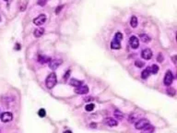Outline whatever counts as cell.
<instances>
[{
  "mask_svg": "<svg viewBox=\"0 0 177 133\" xmlns=\"http://www.w3.org/2000/svg\"><path fill=\"white\" fill-rule=\"evenodd\" d=\"M123 39V34L121 33H116L115 35V38L113 39V41L111 42V48L118 50L121 48V41Z\"/></svg>",
  "mask_w": 177,
  "mask_h": 133,
  "instance_id": "6da1fadb",
  "label": "cell"
},
{
  "mask_svg": "<svg viewBox=\"0 0 177 133\" xmlns=\"http://www.w3.org/2000/svg\"><path fill=\"white\" fill-rule=\"evenodd\" d=\"M130 25H131L132 28H136V27L137 26V17L133 16L131 18V19H130Z\"/></svg>",
  "mask_w": 177,
  "mask_h": 133,
  "instance_id": "d6986e66",
  "label": "cell"
},
{
  "mask_svg": "<svg viewBox=\"0 0 177 133\" xmlns=\"http://www.w3.org/2000/svg\"><path fill=\"white\" fill-rule=\"evenodd\" d=\"M149 69V72H150V74H157L159 71V66L157 65H151L148 68Z\"/></svg>",
  "mask_w": 177,
  "mask_h": 133,
  "instance_id": "2e32d148",
  "label": "cell"
},
{
  "mask_svg": "<svg viewBox=\"0 0 177 133\" xmlns=\"http://www.w3.org/2000/svg\"><path fill=\"white\" fill-rule=\"evenodd\" d=\"M56 81H57V79H56V73H50L48 76H47L46 80H45V85L46 87L48 89H52L54 88V86L56 84Z\"/></svg>",
  "mask_w": 177,
  "mask_h": 133,
  "instance_id": "7a4b0ae2",
  "label": "cell"
},
{
  "mask_svg": "<svg viewBox=\"0 0 177 133\" xmlns=\"http://www.w3.org/2000/svg\"><path fill=\"white\" fill-rule=\"evenodd\" d=\"M148 124H149V121L148 119H146V118H139L135 123V128H137V130H142V128H144Z\"/></svg>",
  "mask_w": 177,
  "mask_h": 133,
  "instance_id": "3957f363",
  "label": "cell"
},
{
  "mask_svg": "<svg viewBox=\"0 0 177 133\" xmlns=\"http://www.w3.org/2000/svg\"><path fill=\"white\" fill-rule=\"evenodd\" d=\"M115 116L116 118L120 119V120H122V119L124 118V115H123V113H121L120 111H118V110L115 111Z\"/></svg>",
  "mask_w": 177,
  "mask_h": 133,
  "instance_id": "44dd1931",
  "label": "cell"
},
{
  "mask_svg": "<svg viewBox=\"0 0 177 133\" xmlns=\"http://www.w3.org/2000/svg\"><path fill=\"white\" fill-rule=\"evenodd\" d=\"M149 75H150V72H149V69L148 68L146 69H144L142 73H141V78H142V79H148Z\"/></svg>",
  "mask_w": 177,
  "mask_h": 133,
  "instance_id": "ac0fdd59",
  "label": "cell"
},
{
  "mask_svg": "<svg viewBox=\"0 0 177 133\" xmlns=\"http://www.w3.org/2000/svg\"><path fill=\"white\" fill-rule=\"evenodd\" d=\"M167 93L170 96H174V94H175V90L174 88H169L167 90Z\"/></svg>",
  "mask_w": 177,
  "mask_h": 133,
  "instance_id": "603a6c76",
  "label": "cell"
},
{
  "mask_svg": "<svg viewBox=\"0 0 177 133\" xmlns=\"http://www.w3.org/2000/svg\"><path fill=\"white\" fill-rule=\"evenodd\" d=\"M90 128H97V124H95V123H91V124H90Z\"/></svg>",
  "mask_w": 177,
  "mask_h": 133,
  "instance_id": "f1b7e54d",
  "label": "cell"
},
{
  "mask_svg": "<svg viewBox=\"0 0 177 133\" xmlns=\"http://www.w3.org/2000/svg\"><path fill=\"white\" fill-rule=\"evenodd\" d=\"M47 2V0H38V4L41 6H44Z\"/></svg>",
  "mask_w": 177,
  "mask_h": 133,
  "instance_id": "d4e9b609",
  "label": "cell"
},
{
  "mask_svg": "<svg viewBox=\"0 0 177 133\" xmlns=\"http://www.w3.org/2000/svg\"><path fill=\"white\" fill-rule=\"evenodd\" d=\"M64 7V6H59V7H57V9H56V14H58L59 12H60V10L62 9V7Z\"/></svg>",
  "mask_w": 177,
  "mask_h": 133,
  "instance_id": "4316f807",
  "label": "cell"
},
{
  "mask_svg": "<svg viewBox=\"0 0 177 133\" xmlns=\"http://www.w3.org/2000/svg\"><path fill=\"white\" fill-rule=\"evenodd\" d=\"M38 115H39V116H40V117H44L46 116L45 109H44V108L40 109V110L38 111Z\"/></svg>",
  "mask_w": 177,
  "mask_h": 133,
  "instance_id": "7402d4cb",
  "label": "cell"
},
{
  "mask_svg": "<svg viewBox=\"0 0 177 133\" xmlns=\"http://www.w3.org/2000/svg\"><path fill=\"white\" fill-rule=\"evenodd\" d=\"M64 133H72V131L71 130H66Z\"/></svg>",
  "mask_w": 177,
  "mask_h": 133,
  "instance_id": "4dcf8cb0",
  "label": "cell"
},
{
  "mask_svg": "<svg viewBox=\"0 0 177 133\" xmlns=\"http://www.w3.org/2000/svg\"><path fill=\"white\" fill-rule=\"evenodd\" d=\"M172 80H174V75H172V71L170 70H168L165 74V77H164V80H163V82L166 86H170L172 82Z\"/></svg>",
  "mask_w": 177,
  "mask_h": 133,
  "instance_id": "8992f818",
  "label": "cell"
},
{
  "mask_svg": "<svg viewBox=\"0 0 177 133\" xmlns=\"http://www.w3.org/2000/svg\"><path fill=\"white\" fill-rule=\"evenodd\" d=\"M105 123L108 125L109 127H115L117 126V121L113 118H110V117H107L105 120Z\"/></svg>",
  "mask_w": 177,
  "mask_h": 133,
  "instance_id": "5bb4252c",
  "label": "cell"
},
{
  "mask_svg": "<svg viewBox=\"0 0 177 133\" xmlns=\"http://www.w3.org/2000/svg\"><path fill=\"white\" fill-rule=\"evenodd\" d=\"M44 29H42V28H38L33 32V35L36 38L42 37V35H44Z\"/></svg>",
  "mask_w": 177,
  "mask_h": 133,
  "instance_id": "7c38bea8",
  "label": "cell"
},
{
  "mask_svg": "<svg viewBox=\"0 0 177 133\" xmlns=\"http://www.w3.org/2000/svg\"><path fill=\"white\" fill-rule=\"evenodd\" d=\"M0 21H1V16H0Z\"/></svg>",
  "mask_w": 177,
  "mask_h": 133,
  "instance_id": "1f68e13d",
  "label": "cell"
},
{
  "mask_svg": "<svg viewBox=\"0 0 177 133\" xmlns=\"http://www.w3.org/2000/svg\"><path fill=\"white\" fill-rule=\"evenodd\" d=\"M50 59L51 58L48 57H46V56H39V57H38V61L42 64L47 63V62L50 61Z\"/></svg>",
  "mask_w": 177,
  "mask_h": 133,
  "instance_id": "9a60e30c",
  "label": "cell"
},
{
  "mask_svg": "<svg viewBox=\"0 0 177 133\" xmlns=\"http://www.w3.org/2000/svg\"><path fill=\"white\" fill-rule=\"evenodd\" d=\"M0 133H1V130H0Z\"/></svg>",
  "mask_w": 177,
  "mask_h": 133,
  "instance_id": "d6a6232c",
  "label": "cell"
},
{
  "mask_svg": "<svg viewBox=\"0 0 177 133\" xmlns=\"http://www.w3.org/2000/svg\"><path fill=\"white\" fill-rule=\"evenodd\" d=\"M141 56H142V57L144 58V59L149 60L152 57V51L149 49V48L144 49L142 51V53H141Z\"/></svg>",
  "mask_w": 177,
  "mask_h": 133,
  "instance_id": "30bf717a",
  "label": "cell"
},
{
  "mask_svg": "<svg viewBox=\"0 0 177 133\" xmlns=\"http://www.w3.org/2000/svg\"><path fill=\"white\" fill-rule=\"evenodd\" d=\"M69 83L71 86H74V87H80V86L81 85H83V81H81V80H78L77 79H71L69 81Z\"/></svg>",
  "mask_w": 177,
  "mask_h": 133,
  "instance_id": "8fae6325",
  "label": "cell"
},
{
  "mask_svg": "<svg viewBox=\"0 0 177 133\" xmlns=\"http://www.w3.org/2000/svg\"><path fill=\"white\" fill-rule=\"evenodd\" d=\"M5 1H7V0H5Z\"/></svg>",
  "mask_w": 177,
  "mask_h": 133,
  "instance_id": "836d02e7",
  "label": "cell"
},
{
  "mask_svg": "<svg viewBox=\"0 0 177 133\" xmlns=\"http://www.w3.org/2000/svg\"><path fill=\"white\" fill-rule=\"evenodd\" d=\"M135 65H136V66H137V68H142V66H144V62L139 61V60H137Z\"/></svg>",
  "mask_w": 177,
  "mask_h": 133,
  "instance_id": "cb8c5ba5",
  "label": "cell"
},
{
  "mask_svg": "<svg viewBox=\"0 0 177 133\" xmlns=\"http://www.w3.org/2000/svg\"><path fill=\"white\" fill-rule=\"evenodd\" d=\"M75 92L78 94H86L89 92V87L86 85H81L80 87H77V89L75 90Z\"/></svg>",
  "mask_w": 177,
  "mask_h": 133,
  "instance_id": "9c48e42d",
  "label": "cell"
},
{
  "mask_svg": "<svg viewBox=\"0 0 177 133\" xmlns=\"http://www.w3.org/2000/svg\"><path fill=\"white\" fill-rule=\"evenodd\" d=\"M94 107H95V105H94L93 104H88L85 106V110L87 112H91V111H93Z\"/></svg>",
  "mask_w": 177,
  "mask_h": 133,
  "instance_id": "ffe728a7",
  "label": "cell"
},
{
  "mask_svg": "<svg viewBox=\"0 0 177 133\" xmlns=\"http://www.w3.org/2000/svg\"><path fill=\"white\" fill-rule=\"evenodd\" d=\"M139 37H140V40L142 42H144V43H148V42H150V40H151V38L149 37L148 34H145V33L140 34Z\"/></svg>",
  "mask_w": 177,
  "mask_h": 133,
  "instance_id": "e0dca14e",
  "label": "cell"
},
{
  "mask_svg": "<svg viewBox=\"0 0 177 133\" xmlns=\"http://www.w3.org/2000/svg\"><path fill=\"white\" fill-rule=\"evenodd\" d=\"M12 119H13V115L11 114L10 112H5V113H3L1 116V120L4 123L9 122V121H11Z\"/></svg>",
  "mask_w": 177,
  "mask_h": 133,
  "instance_id": "ba28073f",
  "label": "cell"
},
{
  "mask_svg": "<svg viewBox=\"0 0 177 133\" xmlns=\"http://www.w3.org/2000/svg\"><path fill=\"white\" fill-rule=\"evenodd\" d=\"M129 45H130V46L133 49H137L139 46V38H137V36H135V35H132V36L130 37V39H129Z\"/></svg>",
  "mask_w": 177,
  "mask_h": 133,
  "instance_id": "52a82bcc",
  "label": "cell"
},
{
  "mask_svg": "<svg viewBox=\"0 0 177 133\" xmlns=\"http://www.w3.org/2000/svg\"><path fill=\"white\" fill-rule=\"evenodd\" d=\"M158 61H159V62H162V61H163V57L162 56V55H159V57H158Z\"/></svg>",
  "mask_w": 177,
  "mask_h": 133,
  "instance_id": "83f0119b",
  "label": "cell"
},
{
  "mask_svg": "<svg viewBox=\"0 0 177 133\" xmlns=\"http://www.w3.org/2000/svg\"><path fill=\"white\" fill-rule=\"evenodd\" d=\"M46 21V15L45 14H41L38 17H36L33 19V23L37 26H42V24H44V22Z\"/></svg>",
  "mask_w": 177,
  "mask_h": 133,
  "instance_id": "5b68a950",
  "label": "cell"
},
{
  "mask_svg": "<svg viewBox=\"0 0 177 133\" xmlns=\"http://www.w3.org/2000/svg\"><path fill=\"white\" fill-rule=\"evenodd\" d=\"M69 75H70V70H68V71H66V74H65V76H64V79H65V80L68 79Z\"/></svg>",
  "mask_w": 177,
  "mask_h": 133,
  "instance_id": "484cf974",
  "label": "cell"
},
{
  "mask_svg": "<svg viewBox=\"0 0 177 133\" xmlns=\"http://www.w3.org/2000/svg\"><path fill=\"white\" fill-rule=\"evenodd\" d=\"M62 62L63 61H62V59H60V58H54V59L51 58L49 61V68L53 70L56 69L58 66L62 64Z\"/></svg>",
  "mask_w": 177,
  "mask_h": 133,
  "instance_id": "277c9868",
  "label": "cell"
},
{
  "mask_svg": "<svg viewBox=\"0 0 177 133\" xmlns=\"http://www.w3.org/2000/svg\"><path fill=\"white\" fill-rule=\"evenodd\" d=\"M172 61H174V63L176 64V56H174L172 57Z\"/></svg>",
  "mask_w": 177,
  "mask_h": 133,
  "instance_id": "f546056e",
  "label": "cell"
},
{
  "mask_svg": "<svg viewBox=\"0 0 177 133\" xmlns=\"http://www.w3.org/2000/svg\"><path fill=\"white\" fill-rule=\"evenodd\" d=\"M141 130H142V133H153L154 132V127H153L152 125L148 124Z\"/></svg>",
  "mask_w": 177,
  "mask_h": 133,
  "instance_id": "4fadbf2b",
  "label": "cell"
}]
</instances>
